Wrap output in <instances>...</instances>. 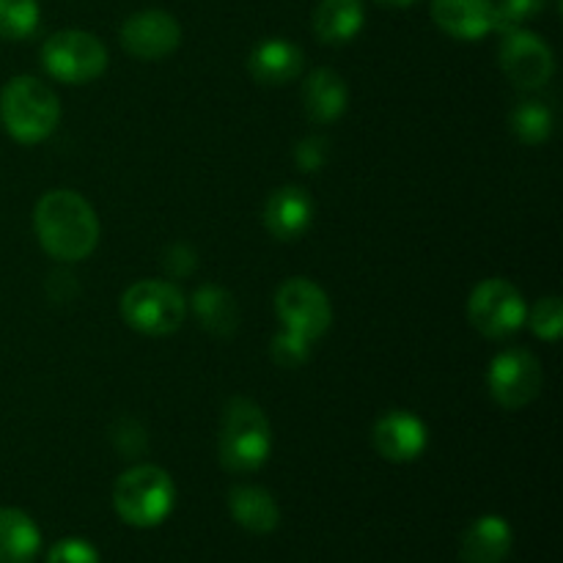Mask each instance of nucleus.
Masks as SVG:
<instances>
[{
    "label": "nucleus",
    "instance_id": "nucleus-8",
    "mask_svg": "<svg viewBox=\"0 0 563 563\" xmlns=\"http://www.w3.org/2000/svg\"><path fill=\"white\" fill-rule=\"evenodd\" d=\"M544 374L542 363L528 350L511 346L498 352L489 363L487 388L489 396L498 401L504 410H522L542 394Z\"/></svg>",
    "mask_w": 563,
    "mask_h": 563
},
{
    "label": "nucleus",
    "instance_id": "nucleus-22",
    "mask_svg": "<svg viewBox=\"0 0 563 563\" xmlns=\"http://www.w3.org/2000/svg\"><path fill=\"white\" fill-rule=\"evenodd\" d=\"M509 126L517 141H522L526 146H539V143L550 141V135H553L555 115L548 104L528 99V102H520L511 110Z\"/></svg>",
    "mask_w": 563,
    "mask_h": 563
},
{
    "label": "nucleus",
    "instance_id": "nucleus-30",
    "mask_svg": "<svg viewBox=\"0 0 563 563\" xmlns=\"http://www.w3.org/2000/svg\"><path fill=\"white\" fill-rule=\"evenodd\" d=\"M377 5H390V9H407V5L418 3V0H374Z\"/></svg>",
    "mask_w": 563,
    "mask_h": 563
},
{
    "label": "nucleus",
    "instance_id": "nucleus-29",
    "mask_svg": "<svg viewBox=\"0 0 563 563\" xmlns=\"http://www.w3.org/2000/svg\"><path fill=\"white\" fill-rule=\"evenodd\" d=\"M165 267H168V273L174 275H190L192 269H196V253L190 251L187 245H176L168 251V258H165Z\"/></svg>",
    "mask_w": 563,
    "mask_h": 563
},
{
    "label": "nucleus",
    "instance_id": "nucleus-7",
    "mask_svg": "<svg viewBox=\"0 0 563 563\" xmlns=\"http://www.w3.org/2000/svg\"><path fill=\"white\" fill-rule=\"evenodd\" d=\"M467 319L487 339H509L520 333L528 319L526 297L511 280L487 278L471 291Z\"/></svg>",
    "mask_w": 563,
    "mask_h": 563
},
{
    "label": "nucleus",
    "instance_id": "nucleus-10",
    "mask_svg": "<svg viewBox=\"0 0 563 563\" xmlns=\"http://www.w3.org/2000/svg\"><path fill=\"white\" fill-rule=\"evenodd\" d=\"M498 64L504 75L509 77L511 86L520 91H537L553 80L555 58L553 49L548 47L544 38H539L531 31H517L504 33V42L498 49Z\"/></svg>",
    "mask_w": 563,
    "mask_h": 563
},
{
    "label": "nucleus",
    "instance_id": "nucleus-25",
    "mask_svg": "<svg viewBox=\"0 0 563 563\" xmlns=\"http://www.w3.org/2000/svg\"><path fill=\"white\" fill-rule=\"evenodd\" d=\"M544 3H548V0H500V3L495 5V31H517V27L526 25L528 20H533V16L544 9Z\"/></svg>",
    "mask_w": 563,
    "mask_h": 563
},
{
    "label": "nucleus",
    "instance_id": "nucleus-3",
    "mask_svg": "<svg viewBox=\"0 0 563 563\" xmlns=\"http://www.w3.org/2000/svg\"><path fill=\"white\" fill-rule=\"evenodd\" d=\"M220 465L229 473H253L273 454V429L256 401L229 399L220 423Z\"/></svg>",
    "mask_w": 563,
    "mask_h": 563
},
{
    "label": "nucleus",
    "instance_id": "nucleus-4",
    "mask_svg": "<svg viewBox=\"0 0 563 563\" xmlns=\"http://www.w3.org/2000/svg\"><path fill=\"white\" fill-rule=\"evenodd\" d=\"M176 504L174 478L157 465H135L115 478L113 509L126 526L157 528Z\"/></svg>",
    "mask_w": 563,
    "mask_h": 563
},
{
    "label": "nucleus",
    "instance_id": "nucleus-20",
    "mask_svg": "<svg viewBox=\"0 0 563 563\" xmlns=\"http://www.w3.org/2000/svg\"><path fill=\"white\" fill-rule=\"evenodd\" d=\"M42 548V531L22 509H0V563H31Z\"/></svg>",
    "mask_w": 563,
    "mask_h": 563
},
{
    "label": "nucleus",
    "instance_id": "nucleus-18",
    "mask_svg": "<svg viewBox=\"0 0 563 563\" xmlns=\"http://www.w3.org/2000/svg\"><path fill=\"white\" fill-rule=\"evenodd\" d=\"M363 0H319L313 11V33L324 44H350L363 31Z\"/></svg>",
    "mask_w": 563,
    "mask_h": 563
},
{
    "label": "nucleus",
    "instance_id": "nucleus-28",
    "mask_svg": "<svg viewBox=\"0 0 563 563\" xmlns=\"http://www.w3.org/2000/svg\"><path fill=\"white\" fill-rule=\"evenodd\" d=\"M47 563H102L99 561L97 548L86 539H60L49 550Z\"/></svg>",
    "mask_w": 563,
    "mask_h": 563
},
{
    "label": "nucleus",
    "instance_id": "nucleus-26",
    "mask_svg": "<svg viewBox=\"0 0 563 563\" xmlns=\"http://www.w3.org/2000/svg\"><path fill=\"white\" fill-rule=\"evenodd\" d=\"M269 352H273V361L278 363L280 368H300L306 366L308 357H311V341L291 333V330H284V333L273 339Z\"/></svg>",
    "mask_w": 563,
    "mask_h": 563
},
{
    "label": "nucleus",
    "instance_id": "nucleus-11",
    "mask_svg": "<svg viewBox=\"0 0 563 563\" xmlns=\"http://www.w3.org/2000/svg\"><path fill=\"white\" fill-rule=\"evenodd\" d=\"M121 47L137 60H163L181 44V25L163 9H146L126 16L121 25Z\"/></svg>",
    "mask_w": 563,
    "mask_h": 563
},
{
    "label": "nucleus",
    "instance_id": "nucleus-12",
    "mask_svg": "<svg viewBox=\"0 0 563 563\" xmlns=\"http://www.w3.org/2000/svg\"><path fill=\"white\" fill-rule=\"evenodd\" d=\"M372 440L374 449H377V454L383 460L396 462V465H407V462H416L427 451L429 432L427 423L416 412L390 410L374 423Z\"/></svg>",
    "mask_w": 563,
    "mask_h": 563
},
{
    "label": "nucleus",
    "instance_id": "nucleus-5",
    "mask_svg": "<svg viewBox=\"0 0 563 563\" xmlns=\"http://www.w3.org/2000/svg\"><path fill=\"white\" fill-rule=\"evenodd\" d=\"M121 317L135 333L159 339L185 324L187 297L168 280H137L121 295Z\"/></svg>",
    "mask_w": 563,
    "mask_h": 563
},
{
    "label": "nucleus",
    "instance_id": "nucleus-1",
    "mask_svg": "<svg viewBox=\"0 0 563 563\" xmlns=\"http://www.w3.org/2000/svg\"><path fill=\"white\" fill-rule=\"evenodd\" d=\"M38 245L55 262H82L99 245V220L91 203L75 190H49L33 209Z\"/></svg>",
    "mask_w": 563,
    "mask_h": 563
},
{
    "label": "nucleus",
    "instance_id": "nucleus-2",
    "mask_svg": "<svg viewBox=\"0 0 563 563\" xmlns=\"http://www.w3.org/2000/svg\"><path fill=\"white\" fill-rule=\"evenodd\" d=\"M0 121L16 143L47 141L60 121V99L38 77H11L0 91Z\"/></svg>",
    "mask_w": 563,
    "mask_h": 563
},
{
    "label": "nucleus",
    "instance_id": "nucleus-16",
    "mask_svg": "<svg viewBox=\"0 0 563 563\" xmlns=\"http://www.w3.org/2000/svg\"><path fill=\"white\" fill-rule=\"evenodd\" d=\"M350 88L333 69H313L302 82V108L313 124H333L346 113Z\"/></svg>",
    "mask_w": 563,
    "mask_h": 563
},
{
    "label": "nucleus",
    "instance_id": "nucleus-14",
    "mask_svg": "<svg viewBox=\"0 0 563 563\" xmlns=\"http://www.w3.org/2000/svg\"><path fill=\"white\" fill-rule=\"evenodd\" d=\"M313 220V201L302 187H278L264 207V225L280 242L300 240Z\"/></svg>",
    "mask_w": 563,
    "mask_h": 563
},
{
    "label": "nucleus",
    "instance_id": "nucleus-24",
    "mask_svg": "<svg viewBox=\"0 0 563 563\" xmlns=\"http://www.w3.org/2000/svg\"><path fill=\"white\" fill-rule=\"evenodd\" d=\"M528 322L537 339L542 341H559L563 333V302L561 297H544L533 306V311L528 313Z\"/></svg>",
    "mask_w": 563,
    "mask_h": 563
},
{
    "label": "nucleus",
    "instance_id": "nucleus-15",
    "mask_svg": "<svg viewBox=\"0 0 563 563\" xmlns=\"http://www.w3.org/2000/svg\"><path fill=\"white\" fill-rule=\"evenodd\" d=\"M306 55L286 38H264L247 58V71L262 86H286L302 71Z\"/></svg>",
    "mask_w": 563,
    "mask_h": 563
},
{
    "label": "nucleus",
    "instance_id": "nucleus-9",
    "mask_svg": "<svg viewBox=\"0 0 563 563\" xmlns=\"http://www.w3.org/2000/svg\"><path fill=\"white\" fill-rule=\"evenodd\" d=\"M275 311L284 330L302 335L313 344L333 324V306L319 284L308 278H289L275 295Z\"/></svg>",
    "mask_w": 563,
    "mask_h": 563
},
{
    "label": "nucleus",
    "instance_id": "nucleus-6",
    "mask_svg": "<svg viewBox=\"0 0 563 563\" xmlns=\"http://www.w3.org/2000/svg\"><path fill=\"white\" fill-rule=\"evenodd\" d=\"M42 64L53 80L86 86L108 69V47L88 31H58L44 42Z\"/></svg>",
    "mask_w": 563,
    "mask_h": 563
},
{
    "label": "nucleus",
    "instance_id": "nucleus-17",
    "mask_svg": "<svg viewBox=\"0 0 563 563\" xmlns=\"http://www.w3.org/2000/svg\"><path fill=\"white\" fill-rule=\"evenodd\" d=\"M515 533L511 526L498 515H484L465 531L460 555L465 563H504L511 553Z\"/></svg>",
    "mask_w": 563,
    "mask_h": 563
},
{
    "label": "nucleus",
    "instance_id": "nucleus-21",
    "mask_svg": "<svg viewBox=\"0 0 563 563\" xmlns=\"http://www.w3.org/2000/svg\"><path fill=\"white\" fill-rule=\"evenodd\" d=\"M190 306L207 333L225 339V335L236 333V328H240V306H236V300L223 289V286H201V289H196V295H192Z\"/></svg>",
    "mask_w": 563,
    "mask_h": 563
},
{
    "label": "nucleus",
    "instance_id": "nucleus-23",
    "mask_svg": "<svg viewBox=\"0 0 563 563\" xmlns=\"http://www.w3.org/2000/svg\"><path fill=\"white\" fill-rule=\"evenodd\" d=\"M42 20L38 0H0V38L22 42L33 36Z\"/></svg>",
    "mask_w": 563,
    "mask_h": 563
},
{
    "label": "nucleus",
    "instance_id": "nucleus-13",
    "mask_svg": "<svg viewBox=\"0 0 563 563\" xmlns=\"http://www.w3.org/2000/svg\"><path fill=\"white\" fill-rule=\"evenodd\" d=\"M432 20L460 42H478L495 31L493 0H432Z\"/></svg>",
    "mask_w": 563,
    "mask_h": 563
},
{
    "label": "nucleus",
    "instance_id": "nucleus-19",
    "mask_svg": "<svg viewBox=\"0 0 563 563\" xmlns=\"http://www.w3.org/2000/svg\"><path fill=\"white\" fill-rule=\"evenodd\" d=\"M229 511L234 522L245 531L267 537L280 526V509L273 495L262 487H234L229 493Z\"/></svg>",
    "mask_w": 563,
    "mask_h": 563
},
{
    "label": "nucleus",
    "instance_id": "nucleus-27",
    "mask_svg": "<svg viewBox=\"0 0 563 563\" xmlns=\"http://www.w3.org/2000/svg\"><path fill=\"white\" fill-rule=\"evenodd\" d=\"M330 157V141L328 137H302L300 143L295 146V163L297 168H302L306 174H317L319 168L328 165Z\"/></svg>",
    "mask_w": 563,
    "mask_h": 563
}]
</instances>
